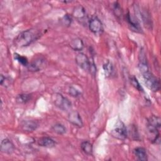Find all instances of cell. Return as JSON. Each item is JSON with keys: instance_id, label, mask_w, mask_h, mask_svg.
<instances>
[{"instance_id": "10", "label": "cell", "mask_w": 161, "mask_h": 161, "mask_svg": "<svg viewBox=\"0 0 161 161\" xmlns=\"http://www.w3.org/2000/svg\"><path fill=\"white\" fill-rule=\"evenodd\" d=\"M69 121L76 127L81 128L83 126V121L80 114L77 111H72L68 115Z\"/></svg>"}, {"instance_id": "24", "label": "cell", "mask_w": 161, "mask_h": 161, "mask_svg": "<svg viewBox=\"0 0 161 161\" xmlns=\"http://www.w3.org/2000/svg\"><path fill=\"white\" fill-rule=\"evenodd\" d=\"M14 58L19 62L20 63L21 65H23V66H26L27 67L28 65V59L26 57L22 56L21 55H19L18 53H14Z\"/></svg>"}, {"instance_id": "26", "label": "cell", "mask_w": 161, "mask_h": 161, "mask_svg": "<svg viewBox=\"0 0 161 161\" xmlns=\"http://www.w3.org/2000/svg\"><path fill=\"white\" fill-rule=\"evenodd\" d=\"M113 11H114V13L115 16H116L117 18H121L122 14H123V12H122L121 8L120 7L119 4L118 3H115L114 4Z\"/></svg>"}, {"instance_id": "11", "label": "cell", "mask_w": 161, "mask_h": 161, "mask_svg": "<svg viewBox=\"0 0 161 161\" xmlns=\"http://www.w3.org/2000/svg\"><path fill=\"white\" fill-rule=\"evenodd\" d=\"M21 128L26 132H32L37 129L39 124L35 120H25L21 123Z\"/></svg>"}, {"instance_id": "13", "label": "cell", "mask_w": 161, "mask_h": 161, "mask_svg": "<svg viewBox=\"0 0 161 161\" xmlns=\"http://www.w3.org/2000/svg\"><path fill=\"white\" fill-rule=\"evenodd\" d=\"M133 153L135 158L140 161H147L148 160L147 150L143 147H136L133 149Z\"/></svg>"}, {"instance_id": "6", "label": "cell", "mask_w": 161, "mask_h": 161, "mask_svg": "<svg viewBox=\"0 0 161 161\" xmlns=\"http://www.w3.org/2000/svg\"><path fill=\"white\" fill-rule=\"evenodd\" d=\"M160 128H158L155 125H153L147 123V133L148 138L150 142L153 143H156V144L160 143Z\"/></svg>"}, {"instance_id": "8", "label": "cell", "mask_w": 161, "mask_h": 161, "mask_svg": "<svg viewBox=\"0 0 161 161\" xmlns=\"http://www.w3.org/2000/svg\"><path fill=\"white\" fill-rule=\"evenodd\" d=\"M126 19L130 30L136 33H142V29L138 19L130 13L128 12L126 15Z\"/></svg>"}, {"instance_id": "9", "label": "cell", "mask_w": 161, "mask_h": 161, "mask_svg": "<svg viewBox=\"0 0 161 161\" xmlns=\"http://www.w3.org/2000/svg\"><path fill=\"white\" fill-rule=\"evenodd\" d=\"M45 65V60L42 57H39L28 64L27 69L30 72H38L42 69Z\"/></svg>"}, {"instance_id": "17", "label": "cell", "mask_w": 161, "mask_h": 161, "mask_svg": "<svg viewBox=\"0 0 161 161\" xmlns=\"http://www.w3.org/2000/svg\"><path fill=\"white\" fill-rule=\"evenodd\" d=\"M80 148L83 152L87 155H92L93 152L92 144L89 141H84L80 144Z\"/></svg>"}, {"instance_id": "4", "label": "cell", "mask_w": 161, "mask_h": 161, "mask_svg": "<svg viewBox=\"0 0 161 161\" xmlns=\"http://www.w3.org/2000/svg\"><path fill=\"white\" fill-rule=\"evenodd\" d=\"M111 136L120 140H125L128 136V130L124 123L119 120L116 122L113 128L111 130Z\"/></svg>"}, {"instance_id": "22", "label": "cell", "mask_w": 161, "mask_h": 161, "mask_svg": "<svg viewBox=\"0 0 161 161\" xmlns=\"http://www.w3.org/2000/svg\"><path fill=\"white\" fill-rule=\"evenodd\" d=\"M130 82H131V84H132V86L135 88V89H136L138 91H139L140 92H144L143 91V87L141 86V85L140 84V83H139V82H138V80H137V79L135 77V76H133V75H132L131 77H130Z\"/></svg>"}, {"instance_id": "19", "label": "cell", "mask_w": 161, "mask_h": 161, "mask_svg": "<svg viewBox=\"0 0 161 161\" xmlns=\"http://www.w3.org/2000/svg\"><path fill=\"white\" fill-rule=\"evenodd\" d=\"M32 96L31 94H20L16 97V101L19 104H25L31 99Z\"/></svg>"}, {"instance_id": "28", "label": "cell", "mask_w": 161, "mask_h": 161, "mask_svg": "<svg viewBox=\"0 0 161 161\" xmlns=\"http://www.w3.org/2000/svg\"><path fill=\"white\" fill-rule=\"evenodd\" d=\"M130 133H131V136L132 138L135 140H139V135H138V133L136 130V128L133 125L131 128V131H130Z\"/></svg>"}, {"instance_id": "15", "label": "cell", "mask_w": 161, "mask_h": 161, "mask_svg": "<svg viewBox=\"0 0 161 161\" xmlns=\"http://www.w3.org/2000/svg\"><path fill=\"white\" fill-rule=\"evenodd\" d=\"M55 144L56 143L55 140L48 136L42 137L38 140V145L43 147L52 148L55 145Z\"/></svg>"}, {"instance_id": "27", "label": "cell", "mask_w": 161, "mask_h": 161, "mask_svg": "<svg viewBox=\"0 0 161 161\" xmlns=\"http://www.w3.org/2000/svg\"><path fill=\"white\" fill-rule=\"evenodd\" d=\"M69 93L72 97H77L80 96V92L79 91H77L75 87H74L72 86L69 87Z\"/></svg>"}, {"instance_id": "12", "label": "cell", "mask_w": 161, "mask_h": 161, "mask_svg": "<svg viewBox=\"0 0 161 161\" xmlns=\"http://www.w3.org/2000/svg\"><path fill=\"white\" fill-rule=\"evenodd\" d=\"M14 150V145L13 142L8 139L4 138L1 142V151L6 154H11Z\"/></svg>"}, {"instance_id": "21", "label": "cell", "mask_w": 161, "mask_h": 161, "mask_svg": "<svg viewBox=\"0 0 161 161\" xmlns=\"http://www.w3.org/2000/svg\"><path fill=\"white\" fill-rule=\"evenodd\" d=\"M52 130L53 132L58 135H64L66 133V128L61 123H55L52 126Z\"/></svg>"}, {"instance_id": "23", "label": "cell", "mask_w": 161, "mask_h": 161, "mask_svg": "<svg viewBox=\"0 0 161 161\" xmlns=\"http://www.w3.org/2000/svg\"><path fill=\"white\" fill-rule=\"evenodd\" d=\"M72 21V16H70L68 14H65L62 18L60 19V23H62V25L65 26H69Z\"/></svg>"}, {"instance_id": "2", "label": "cell", "mask_w": 161, "mask_h": 161, "mask_svg": "<svg viewBox=\"0 0 161 161\" xmlns=\"http://www.w3.org/2000/svg\"><path fill=\"white\" fill-rule=\"evenodd\" d=\"M75 62L77 65L85 71L89 72L92 75H95L96 67L94 62L90 61L87 56L84 53L80 52L75 56Z\"/></svg>"}, {"instance_id": "7", "label": "cell", "mask_w": 161, "mask_h": 161, "mask_svg": "<svg viewBox=\"0 0 161 161\" xmlns=\"http://www.w3.org/2000/svg\"><path fill=\"white\" fill-rule=\"evenodd\" d=\"M89 28L95 35H100L103 32V26L101 20L97 17H92L89 21Z\"/></svg>"}, {"instance_id": "20", "label": "cell", "mask_w": 161, "mask_h": 161, "mask_svg": "<svg viewBox=\"0 0 161 161\" xmlns=\"http://www.w3.org/2000/svg\"><path fill=\"white\" fill-rule=\"evenodd\" d=\"M141 16L142 18V21L145 26L147 28L152 29V21L150 18V14L147 11H143L141 13Z\"/></svg>"}, {"instance_id": "3", "label": "cell", "mask_w": 161, "mask_h": 161, "mask_svg": "<svg viewBox=\"0 0 161 161\" xmlns=\"http://www.w3.org/2000/svg\"><path fill=\"white\" fill-rule=\"evenodd\" d=\"M146 86L153 92H157L160 89L159 79L155 77L150 70L142 74Z\"/></svg>"}, {"instance_id": "18", "label": "cell", "mask_w": 161, "mask_h": 161, "mask_svg": "<svg viewBox=\"0 0 161 161\" xmlns=\"http://www.w3.org/2000/svg\"><path fill=\"white\" fill-rule=\"evenodd\" d=\"M103 68L104 74L106 77H109L112 75L114 72V67L113 64L109 60H107L103 64Z\"/></svg>"}, {"instance_id": "1", "label": "cell", "mask_w": 161, "mask_h": 161, "mask_svg": "<svg viewBox=\"0 0 161 161\" xmlns=\"http://www.w3.org/2000/svg\"><path fill=\"white\" fill-rule=\"evenodd\" d=\"M41 35V31L35 28L25 30L15 38L14 43L18 47H26L38 40Z\"/></svg>"}, {"instance_id": "25", "label": "cell", "mask_w": 161, "mask_h": 161, "mask_svg": "<svg viewBox=\"0 0 161 161\" xmlns=\"http://www.w3.org/2000/svg\"><path fill=\"white\" fill-rule=\"evenodd\" d=\"M12 82V80L10 77H6V76H4L3 75H1V79H0V84L1 86H4V87H8L11 85Z\"/></svg>"}, {"instance_id": "14", "label": "cell", "mask_w": 161, "mask_h": 161, "mask_svg": "<svg viewBox=\"0 0 161 161\" xmlns=\"http://www.w3.org/2000/svg\"><path fill=\"white\" fill-rule=\"evenodd\" d=\"M72 16L78 21H82L86 16V12L84 7L80 5L76 6L72 12Z\"/></svg>"}, {"instance_id": "16", "label": "cell", "mask_w": 161, "mask_h": 161, "mask_svg": "<svg viewBox=\"0 0 161 161\" xmlns=\"http://www.w3.org/2000/svg\"><path fill=\"white\" fill-rule=\"evenodd\" d=\"M69 45L70 48L75 51H81L84 48L83 41L79 38L72 39Z\"/></svg>"}, {"instance_id": "5", "label": "cell", "mask_w": 161, "mask_h": 161, "mask_svg": "<svg viewBox=\"0 0 161 161\" xmlns=\"http://www.w3.org/2000/svg\"><path fill=\"white\" fill-rule=\"evenodd\" d=\"M53 102L56 107L63 111H69L71 109L72 103L69 99L60 93H55L52 96Z\"/></svg>"}]
</instances>
